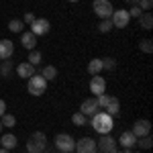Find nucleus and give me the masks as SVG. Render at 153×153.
Returning a JSON list of instances; mask_svg holds the SVG:
<instances>
[{
    "label": "nucleus",
    "instance_id": "f257e3e1",
    "mask_svg": "<svg viewBox=\"0 0 153 153\" xmlns=\"http://www.w3.org/2000/svg\"><path fill=\"white\" fill-rule=\"evenodd\" d=\"M90 123H92V127H94L96 133H100V135H108L110 131H112V127H114V120H112V117L108 114V112H96L94 117H90Z\"/></svg>",
    "mask_w": 153,
    "mask_h": 153
},
{
    "label": "nucleus",
    "instance_id": "f03ea898",
    "mask_svg": "<svg viewBox=\"0 0 153 153\" xmlns=\"http://www.w3.org/2000/svg\"><path fill=\"white\" fill-rule=\"evenodd\" d=\"M27 90H29V94H31V96H43V94H45V90H47V80H45L41 74H35V76L29 78V82H27Z\"/></svg>",
    "mask_w": 153,
    "mask_h": 153
},
{
    "label": "nucleus",
    "instance_id": "7ed1b4c3",
    "mask_svg": "<svg viewBox=\"0 0 153 153\" xmlns=\"http://www.w3.org/2000/svg\"><path fill=\"white\" fill-rule=\"evenodd\" d=\"M45 145H47L45 133L37 131V133H33V135L29 137V141H27V153H41L45 149Z\"/></svg>",
    "mask_w": 153,
    "mask_h": 153
},
{
    "label": "nucleus",
    "instance_id": "20e7f679",
    "mask_svg": "<svg viewBox=\"0 0 153 153\" xmlns=\"http://www.w3.org/2000/svg\"><path fill=\"white\" fill-rule=\"evenodd\" d=\"M94 12L96 16L100 19V21H104V19H110L112 16V12H114V8H112V4H110V0H94Z\"/></svg>",
    "mask_w": 153,
    "mask_h": 153
},
{
    "label": "nucleus",
    "instance_id": "39448f33",
    "mask_svg": "<svg viewBox=\"0 0 153 153\" xmlns=\"http://www.w3.org/2000/svg\"><path fill=\"white\" fill-rule=\"evenodd\" d=\"M55 147L61 153H71L74 147H76V141H74V137L68 135V133H59L57 137H55Z\"/></svg>",
    "mask_w": 153,
    "mask_h": 153
},
{
    "label": "nucleus",
    "instance_id": "423d86ee",
    "mask_svg": "<svg viewBox=\"0 0 153 153\" xmlns=\"http://www.w3.org/2000/svg\"><path fill=\"white\" fill-rule=\"evenodd\" d=\"M96 149L100 153H112L117 149V139L110 137V133L108 135H100V139L96 141Z\"/></svg>",
    "mask_w": 153,
    "mask_h": 153
},
{
    "label": "nucleus",
    "instance_id": "0eeeda50",
    "mask_svg": "<svg viewBox=\"0 0 153 153\" xmlns=\"http://www.w3.org/2000/svg\"><path fill=\"white\" fill-rule=\"evenodd\" d=\"M76 153H96V141L92 137H82L80 141H76Z\"/></svg>",
    "mask_w": 153,
    "mask_h": 153
},
{
    "label": "nucleus",
    "instance_id": "6e6552de",
    "mask_svg": "<svg viewBox=\"0 0 153 153\" xmlns=\"http://www.w3.org/2000/svg\"><path fill=\"white\" fill-rule=\"evenodd\" d=\"M110 21H112V27H117V29H125V27L131 23L129 10H125V8L114 10V12H112V16H110Z\"/></svg>",
    "mask_w": 153,
    "mask_h": 153
},
{
    "label": "nucleus",
    "instance_id": "1a4fd4ad",
    "mask_svg": "<svg viewBox=\"0 0 153 153\" xmlns=\"http://www.w3.org/2000/svg\"><path fill=\"white\" fill-rule=\"evenodd\" d=\"M131 133H133L137 139H139V137H145V135L151 133V123H149L147 118H139V120H135V125H133Z\"/></svg>",
    "mask_w": 153,
    "mask_h": 153
},
{
    "label": "nucleus",
    "instance_id": "9d476101",
    "mask_svg": "<svg viewBox=\"0 0 153 153\" xmlns=\"http://www.w3.org/2000/svg\"><path fill=\"white\" fill-rule=\"evenodd\" d=\"M90 92L92 96H100V94H106V80L98 74V76H92V80H90Z\"/></svg>",
    "mask_w": 153,
    "mask_h": 153
},
{
    "label": "nucleus",
    "instance_id": "9b49d317",
    "mask_svg": "<svg viewBox=\"0 0 153 153\" xmlns=\"http://www.w3.org/2000/svg\"><path fill=\"white\" fill-rule=\"evenodd\" d=\"M49 31H51V25H49L47 19H35V23L31 25V33L35 37L39 35H47Z\"/></svg>",
    "mask_w": 153,
    "mask_h": 153
},
{
    "label": "nucleus",
    "instance_id": "f8f14e48",
    "mask_svg": "<svg viewBox=\"0 0 153 153\" xmlns=\"http://www.w3.org/2000/svg\"><path fill=\"white\" fill-rule=\"evenodd\" d=\"M98 110H100V108H98V104H96L94 96H92V98H86V100L82 102V106H80V112H82L84 117H94Z\"/></svg>",
    "mask_w": 153,
    "mask_h": 153
},
{
    "label": "nucleus",
    "instance_id": "ddd939ff",
    "mask_svg": "<svg viewBox=\"0 0 153 153\" xmlns=\"http://www.w3.org/2000/svg\"><path fill=\"white\" fill-rule=\"evenodd\" d=\"M117 143L123 147V149H133V147H135V143H137V137H135L131 131H123Z\"/></svg>",
    "mask_w": 153,
    "mask_h": 153
},
{
    "label": "nucleus",
    "instance_id": "4468645a",
    "mask_svg": "<svg viewBox=\"0 0 153 153\" xmlns=\"http://www.w3.org/2000/svg\"><path fill=\"white\" fill-rule=\"evenodd\" d=\"M16 74H19V78L29 80L31 76H35V65H31L29 61H21V63L16 65Z\"/></svg>",
    "mask_w": 153,
    "mask_h": 153
},
{
    "label": "nucleus",
    "instance_id": "2eb2a0df",
    "mask_svg": "<svg viewBox=\"0 0 153 153\" xmlns=\"http://www.w3.org/2000/svg\"><path fill=\"white\" fill-rule=\"evenodd\" d=\"M14 53V43L8 39H0V59H10Z\"/></svg>",
    "mask_w": 153,
    "mask_h": 153
},
{
    "label": "nucleus",
    "instance_id": "dca6fc26",
    "mask_svg": "<svg viewBox=\"0 0 153 153\" xmlns=\"http://www.w3.org/2000/svg\"><path fill=\"white\" fill-rule=\"evenodd\" d=\"M16 145H19V139H16V135H12V133H6V135H2L0 137V147H4V149H16Z\"/></svg>",
    "mask_w": 153,
    "mask_h": 153
},
{
    "label": "nucleus",
    "instance_id": "f3484780",
    "mask_svg": "<svg viewBox=\"0 0 153 153\" xmlns=\"http://www.w3.org/2000/svg\"><path fill=\"white\" fill-rule=\"evenodd\" d=\"M21 43H23L25 49H29V51H33L37 45V37L31 33V31H27V33H21Z\"/></svg>",
    "mask_w": 153,
    "mask_h": 153
},
{
    "label": "nucleus",
    "instance_id": "a211bd4d",
    "mask_svg": "<svg viewBox=\"0 0 153 153\" xmlns=\"http://www.w3.org/2000/svg\"><path fill=\"white\" fill-rule=\"evenodd\" d=\"M104 110L110 114V117L118 114V112H120V102H118V98L110 96V98H108V102H106V106H104Z\"/></svg>",
    "mask_w": 153,
    "mask_h": 153
},
{
    "label": "nucleus",
    "instance_id": "6ab92c4d",
    "mask_svg": "<svg viewBox=\"0 0 153 153\" xmlns=\"http://www.w3.org/2000/svg\"><path fill=\"white\" fill-rule=\"evenodd\" d=\"M88 71H90V76H98V74L102 71V59L94 57L90 63H88Z\"/></svg>",
    "mask_w": 153,
    "mask_h": 153
},
{
    "label": "nucleus",
    "instance_id": "aec40b11",
    "mask_svg": "<svg viewBox=\"0 0 153 153\" xmlns=\"http://www.w3.org/2000/svg\"><path fill=\"white\" fill-rule=\"evenodd\" d=\"M41 76H43L47 82H51V80H55V78H57V68H55V65H45L43 71H41Z\"/></svg>",
    "mask_w": 153,
    "mask_h": 153
},
{
    "label": "nucleus",
    "instance_id": "412c9836",
    "mask_svg": "<svg viewBox=\"0 0 153 153\" xmlns=\"http://www.w3.org/2000/svg\"><path fill=\"white\" fill-rule=\"evenodd\" d=\"M135 145H139L141 151H147V149H151V147H153V139L149 137V135H145V137H139Z\"/></svg>",
    "mask_w": 153,
    "mask_h": 153
},
{
    "label": "nucleus",
    "instance_id": "4be33fe9",
    "mask_svg": "<svg viewBox=\"0 0 153 153\" xmlns=\"http://www.w3.org/2000/svg\"><path fill=\"white\" fill-rule=\"evenodd\" d=\"M139 23H141V27L145 29V31H149L153 27V16H151V12H143L141 16H139Z\"/></svg>",
    "mask_w": 153,
    "mask_h": 153
},
{
    "label": "nucleus",
    "instance_id": "5701e85b",
    "mask_svg": "<svg viewBox=\"0 0 153 153\" xmlns=\"http://www.w3.org/2000/svg\"><path fill=\"white\" fill-rule=\"evenodd\" d=\"M10 74H12V61H8V59L0 61V76L2 78H8Z\"/></svg>",
    "mask_w": 153,
    "mask_h": 153
},
{
    "label": "nucleus",
    "instance_id": "b1692460",
    "mask_svg": "<svg viewBox=\"0 0 153 153\" xmlns=\"http://www.w3.org/2000/svg\"><path fill=\"white\" fill-rule=\"evenodd\" d=\"M0 123H2V127H8V129H12V127L16 125V118L12 117V114H8V112H4V114L0 117Z\"/></svg>",
    "mask_w": 153,
    "mask_h": 153
},
{
    "label": "nucleus",
    "instance_id": "393cba45",
    "mask_svg": "<svg viewBox=\"0 0 153 153\" xmlns=\"http://www.w3.org/2000/svg\"><path fill=\"white\" fill-rule=\"evenodd\" d=\"M41 59H43V55H41V51H37V49H33V51H31V53H29V59H27V61H29V63H31V65H39V63H41Z\"/></svg>",
    "mask_w": 153,
    "mask_h": 153
},
{
    "label": "nucleus",
    "instance_id": "a878e982",
    "mask_svg": "<svg viewBox=\"0 0 153 153\" xmlns=\"http://www.w3.org/2000/svg\"><path fill=\"white\" fill-rule=\"evenodd\" d=\"M86 120H88V117H84V114L80 112V110L71 114V123H74L76 127H84V125H86Z\"/></svg>",
    "mask_w": 153,
    "mask_h": 153
},
{
    "label": "nucleus",
    "instance_id": "bb28decb",
    "mask_svg": "<svg viewBox=\"0 0 153 153\" xmlns=\"http://www.w3.org/2000/svg\"><path fill=\"white\" fill-rule=\"evenodd\" d=\"M8 29H10L12 33H23L25 23H23V21H19V19H12L10 23H8Z\"/></svg>",
    "mask_w": 153,
    "mask_h": 153
},
{
    "label": "nucleus",
    "instance_id": "cd10ccee",
    "mask_svg": "<svg viewBox=\"0 0 153 153\" xmlns=\"http://www.w3.org/2000/svg\"><path fill=\"white\" fill-rule=\"evenodd\" d=\"M114 68H117V59L114 57H102V70L112 71Z\"/></svg>",
    "mask_w": 153,
    "mask_h": 153
},
{
    "label": "nucleus",
    "instance_id": "c85d7f7f",
    "mask_svg": "<svg viewBox=\"0 0 153 153\" xmlns=\"http://www.w3.org/2000/svg\"><path fill=\"white\" fill-rule=\"evenodd\" d=\"M98 31H100V33H110V31H112V21H110V19L100 21V25H98Z\"/></svg>",
    "mask_w": 153,
    "mask_h": 153
},
{
    "label": "nucleus",
    "instance_id": "c756f323",
    "mask_svg": "<svg viewBox=\"0 0 153 153\" xmlns=\"http://www.w3.org/2000/svg\"><path fill=\"white\" fill-rule=\"evenodd\" d=\"M135 4H137L143 12H149L151 6H153V0H135Z\"/></svg>",
    "mask_w": 153,
    "mask_h": 153
},
{
    "label": "nucleus",
    "instance_id": "7c9ffc66",
    "mask_svg": "<svg viewBox=\"0 0 153 153\" xmlns=\"http://www.w3.org/2000/svg\"><path fill=\"white\" fill-rule=\"evenodd\" d=\"M139 49H141L143 53H151V51H153V43H151V39H143L141 43H139Z\"/></svg>",
    "mask_w": 153,
    "mask_h": 153
},
{
    "label": "nucleus",
    "instance_id": "2f4dec72",
    "mask_svg": "<svg viewBox=\"0 0 153 153\" xmlns=\"http://www.w3.org/2000/svg\"><path fill=\"white\" fill-rule=\"evenodd\" d=\"M108 98H110V96H106V94L96 96V104H98V108H104V106H106V102H108Z\"/></svg>",
    "mask_w": 153,
    "mask_h": 153
},
{
    "label": "nucleus",
    "instance_id": "473e14b6",
    "mask_svg": "<svg viewBox=\"0 0 153 153\" xmlns=\"http://www.w3.org/2000/svg\"><path fill=\"white\" fill-rule=\"evenodd\" d=\"M141 14H143V10L139 8V6H137V4H135V6H133V8L129 10V16H131V19H139Z\"/></svg>",
    "mask_w": 153,
    "mask_h": 153
},
{
    "label": "nucleus",
    "instance_id": "72a5a7b5",
    "mask_svg": "<svg viewBox=\"0 0 153 153\" xmlns=\"http://www.w3.org/2000/svg\"><path fill=\"white\" fill-rule=\"evenodd\" d=\"M35 14H33V12H25V16H23V23H27V25H33L35 23Z\"/></svg>",
    "mask_w": 153,
    "mask_h": 153
},
{
    "label": "nucleus",
    "instance_id": "f704fd0d",
    "mask_svg": "<svg viewBox=\"0 0 153 153\" xmlns=\"http://www.w3.org/2000/svg\"><path fill=\"white\" fill-rule=\"evenodd\" d=\"M4 112H6V102H4V100L0 98V117H2Z\"/></svg>",
    "mask_w": 153,
    "mask_h": 153
},
{
    "label": "nucleus",
    "instance_id": "c9c22d12",
    "mask_svg": "<svg viewBox=\"0 0 153 153\" xmlns=\"http://www.w3.org/2000/svg\"><path fill=\"white\" fill-rule=\"evenodd\" d=\"M0 153H10L8 149H4V147H0Z\"/></svg>",
    "mask_w": 153,
    "mask_h": 153
},
{
    "label": "nucleus",
    "instance_id": "e433bc0d",
    "mask_svg": "<svg viewBox=\"0 0 153 153\" xmlns=\"http://www.w3.org/2000/svg\"><path fill=\"white\" fill-rule=\"evenodd\" d=\"M125 153H133V151H131V149H125Z\"/></svg>",
    "mask_w": 153,
    "mask_h": 153
},
{
    "label": "nucleus",
    "instance_id": "4c0bfd02",
    "mask_svg": "<svg viewBox=\"0 0 153 153\" xmlns=\"http://www.w3.org/2000/svg\"><path fill=\"white\" fill-rule=\"evenodd\" d=\"M2 129H4V127H2V123H0V133H2Z\"/></svg>",
    "mask_w": 153,
    "mask_h": 153
},
{
    "label": "nucleus",
    "instance_id": "58836bf2",
    "mask_svg": "<svg viewBox=\"0 0 153 153\" xmlns=\"http://www.w3.org/2000/svg\"><path fill=\"white\" fill-rule=\"evenodd\" d=\"M68 2H80V0H68Z\"/></svg>",
    "mask_w": 153,
    "mask_h": 153
},
{
    "label": "nucleus",
    "instance_id": "ea45409f",
    "mask_svg": "<svg viewBox=\"0 0 153 153\" xmlns=\"http://www.w3.org/2000/svg\"><path fill=\"white\" fill-rule=\"evenodd\" d=\"M112 153H120V151H118V149H114V151H112Z\"/></svg>",
    "mask_w": 153,
    "mask_h": 153
},
{
    "label": "nucleus",
    "instance_id": "a19ab883",
    "mask_svg": "<svg viewBox=\"0 0 153 153\" xmlns=\"http://www.w3.org/2000/svg\"><path fill=\"white\" fill-rule=\"evenodd\" d=\"M41 153H49V151H45V149H43V151H41Z\"/></svg>",
    "mask_w": 153,
    "mask_h": 153
},
{
    "label": "nucleus",
    "instance_id": "79ce46f5",
    "mask_svg": "<svg viewBox=\"0 0 153 153\" xmlns=\"http://www.w3.org/2000/svg\"><path fill=\"white\" fill-rule=\"evenodd\" d=\"M127 2H135V0H127Z\"/></svg>",
    "mask_w": 153,
    "mask_h": 153
},
{
    "label": "nucleus",
    "instance_id": "37998d69",
    "mask_svg": "<svg viewBox=\"0 0 153 153\" xmlns=\"http://www.w3.org/2000/svg\"><path fill=\"white\" fill-rule=\"evenodd\" d=\"M137 153H143V151H137Z\"/></svg>",
    "mask_w": 153,
    "mask_h": 153
}]
</instances>
